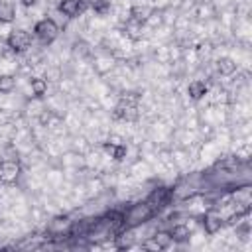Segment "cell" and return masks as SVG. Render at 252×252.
<instances>
[{
  "label": "cell",
  "mask_w": 252,
  "mask_h": 252,
  "mask_svg": "<svg viewBox=\"0 0 252 252\" xmlns=\"http://www.w3.org/2000/svg\"><path fill=\"white\" fill-rule=\"evenodd\" d=\"M154 209L146 201H136L124 209V228H138L154 219Z\"/></svg>",
  "instance_id": "obj_1"
},
{
  "label": "cell",
  "mask_w": 252,
  "mask_h": 252,
  "mask_svg": "<svg viewBox=\"0 0 252 252\" xmlns=\"http://www.w3.org/2000/svg\"><path fill=\"white\" fill-rule=\"evenodd\" d=\"M61 33V26L53 20V18H41L33 24V37L41 43V45H51Z\"/></svg>",
  "instance_id": "obj_2"
},
{
  "label": "cell",
  "mask_w": 252,
  "mask_h": 252,
  "mask_svg": "<svg viewBox=\"0 0 252 252\" xmlns=\"http://www.w3.org/2000/svg\"><path fill=\"white\" fill-rule=\"evenodd\" d=\"M33 45V35L24 28H14L6 35V47L12 53H26Z\"/></svg>",
  "instance_id": "obj_3"
},
{
  "label": "cell",
  "mask_w": 252,
  "mask_h": 252,
  "mask_svg": "<svg viewBox=\"0 0 252 252\" xmlns=\"http://www.w3.org/2000/svg\"><path fill=\"white\" fill-rule=\"evenodd\" d=\"M144 201L154 209V213H158V211L165 209V207L173 201V195H171V189H169V187L158 185V187L150 189V193H148V197H146Z\"/></svg>",
  "instance_id": "obj_4"
},
{
  "label": "cell",
  "mask_w": 252,
  "mask_h": 252,
  "mask_svg": "<svg viewBox=\"0 0 252 252\" xmlns=\"http://www.w3.org/2000/svg\"><path fill=\"white\" fill-rule=\"evenodd\" d=\"M89 8V0H59L57 2V12L69 20L81 16Z\"/></svg>",
  "instance_id": "obj_5"
},
{
  "label": "cell",
  "mask_w": 252,
  "mask_h": 252,
  "mask_svg": "<svg viewBox=\"0 0 252 252\" xmlns=\"http://www.w3.org/2000/svg\"><path fill=\"white\" fill-rule=\"evenodd\" d=\"M201 224H203V230H205L207 234H217V232H220V228L224 226V219L220 217V213H219L217 209H211V211H207V213L203 215Z\"/></svg>",
  "instance_id": "obj_6"
},
{
  "label": "cell",
  "mask_w": 252,
  "mask_h": 252,
  "mask_svg": "<svg viewBox=\"0 0 252 252\" xmlns=\"http://www.w3.org/2000/svg\"><path fill=\"white\" fill-rule=\"evenodd\" d=\"M152 14H154V10L148 4H134L130 8V20L136 24H146L152 18Z\"/></svg>",
  "instance_id": "obj_7"
},
{
  "label": "cell",
  "mask_w": 252,
  "mask_h": 252,
  "mask_svg": "<svg viewBox=\"0 0 252 252\" xmlns=\"http://www.w3.org/2000/svg\"><path fill=\"white\" fill-rule=\"evenodd\" d=\"M207 93H209V85H207V81H203V79H193V81L187 85V94H189V98H193V100H201Z\"/></svg>",
  "instance_id": "obj_8"
},
{
  "label": "cell",
  "mask_w": 252,
  "mask_h": 252,
  "mask_svg": "<svg viewBox=\"0 0 252 252\" xmlns=\"http://www.w3.org/2000/svg\"><path fill=\"white\" fill-rule=\"evenodd\" d=\"M28 87H30V93H32V96H35V98H41V96H45V94H47V89H49V85H47V79H43V77H32Z\"/></svg>",
  "instance_id": "obj_9"
},
{
  "label": "cell",
  "mask_w": 252,
  "mask_h": 252,
  "mask_svg": "<svg viewBox=\"0 0 252 252\" xmlns=\"http://www.w3.org/2000/svg\"><path fill=\"white\" fill-rule=\"evenodd\" d=\"M236 69H238V65H236L234 59H230V57H220V59H217V73H219V75L230 77V75L236 73Z\"/></svg>",
  "instance_id": "obj_10"
},
{
  "label": "cell",
  "mask_w": 252,
  "mask_h": 252,
  "mask_svg": "<svg viewBox=\"0 0 252 252\" xmlns=\"http://www.w3.org/2000/svg\"><path fill=\"white\" fill-rule=\"evenodd\" d=\"M18 16L16 6L10 0H0V24H10Z\"/></svg>",
  "instance_id": "obj_11"
},
{
  "label": "cell",
  "mask_w": 252,
  "mask_h": 252,
  "mask_svg": "<svg viewBox=\"0 0 252 252\" xmlns=\"http://www.w3.org/2000/svg\"><path fill=\"white\" fill-rule=\"evenodd\" d=\"M169 234H171L173 242H187L189 236H191V230H189L187 224H183V222H175V224L169 228Z\"/></svg>",
  "instance_id": "obj_12"
},
{
  "label": "cell",
  "mask_w": 252,
  "mask_h": 252,
  "mask_svg": "<svg viewBox=\"0 0 252 252\" xmlns=\"http://www.w3.org/2000/svg\"><path fill=\"white\" fill-rule=\"evenodd\" d=\"M16 89V77L10 73L0 75V94H10Z\"/></svg>",
  "instance_id": "obj_13"
},
{
  "label": "cell",
  "mask_w": 252,
  "mask_h": 252,
  "mask_svg": "<svg viewBox=\"0 0 252 252\" xmlns=\"http://www.w3.org/2000/svg\"><path fill=\"white\" fill-rule=\"evenodd\" d=\"M20 4H22L24 8H33V6L37 4V0H20Z\"/></svg>",
  "instance_id": "obj_14"
}]
</instances>
